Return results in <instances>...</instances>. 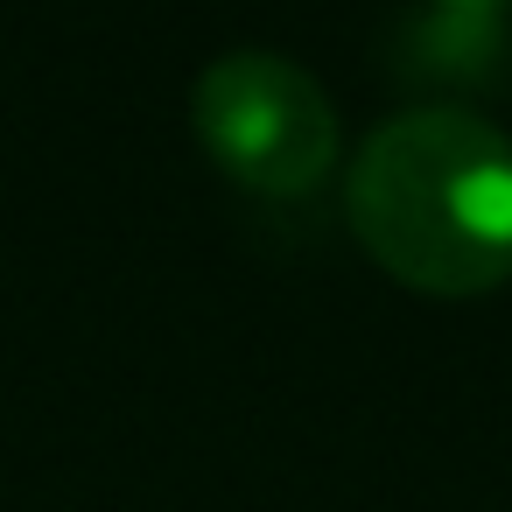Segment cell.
Segmentation results:
<instances>
[{
    "instance_id": "3957f363",
    "label": "cell",
    "mask_w": 512,
    "mask_h": 512,
    "mask_svg": "<svg viewBox=\"0 0 512 512\" xmlns=\"http://www.w3.org/2000/svg\"><path fill=\"white\" fill-rule=\"evenodd\" d=\"M512 0H435V15L449 36H477V43H498V22H505Z\"/></svg>"
},
{
    "instance_id": "6da1fadb",
    "label": "cell",
    "mask_w": 512,
    "mask_h": 512,
    "mask_svg": "<svg viewBox=\"0 0 512 512\" xmlns=\"http://www.w3.org/2000/svg\"><path fill=\"white\" fill-rule=\"evenodd\" d=\"M344 211L400 288L491 295L512 281V134L470 106H414L358 148Z\"/></svg>"
},
{
    "instance_id": "7a4b0ae2",
    "label": "cell",
    "mask_w": 512,
    "mask_h": 512,
    "mask_svg": "<svg viewBox=\"0 0 512 512\" xmlns=\"http://www.w3.org/2000/svg\"><path fill=\"white\" fill-rule=\"evenodd\" d=\"M190 120H197L204 155L239 190L274 197V204L323 190L344 148L330 92L281 50H225L218 64H204L190 92Z\"/></svg>"
}]
</instances>
